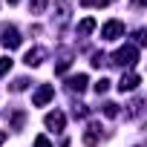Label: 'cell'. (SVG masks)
I'll use <instances>...</instances> for the list:
<instances>
[{"instance_id":"obj_1","label":"cell","mask_w":147,"mask_h":147,"mask_svg":"<svg viewBox=\"0 0 147 147\" xmlns=\"http://www.w3.org/2000/svg\"><path fill=\"white\" fill-rule=\"evenodd\" d=\"M136 61H138V49L136 46H124V49L115 52V63H121V66H133Z\"/></svg>"},{"instance_id":"obj_2","label":"cell","mask_w":147,"mask_h":147,"mask_svg":"<svg viewBox=\"0 0 147 147\" xmlns=\"http://www.w3.org/2000/svg\"><path fill=\"white\" fill-rule=\"evenodd\" d=\"M118 35H124V23L121 20H107L104 29H101V38L104 40H115Z\"/></svg>"},{"instance_id":"obj_3","label":"cell","mask_w":147,"mask_h":147,"mask_svg":"<svg viewBox=\"0 0 147 147\" xmlns=\"http://www.w3.org/2000/svg\"><path fill=\"white\" fill-rule=\"evenodd\" d=\"M3 46L6 49H15V46H20V32L15 29V26H3Z\"/></svg>"},{"instance_id":"obj_4","label":"cell","mask_w":147,"mask_h":147,"mask_svg":"<svg viewBox=\"0 0 147 147\" xmlns=\"http://www.w3.org/2000/svg\"><path fill=\"white\" fill-rule=\"evenodd\" d=\"M138 84H141V78L136 75V72H130V75H121V81H118V90H121V92H133Z\"/></svg>"},{"instance_id":"obj_5","label":"cell","mask_w":147,"mask_h":147,"mask_svg":"<svg viewBox=\"0 0 147 147\" xmlns=\"http://www.w3.org/2000/svg\"><path fill=\"white\" fill-rule=\"evenodd\" d=\"M52 95H55V90H52L49 84H43V87H40L38 92H35V98H32V104H35V107H43V104H46V101H49Z\"/></svg>"},{"instance_id":"obj_6","label":"cell","mask_w":147,"mask_h":147,"mask_svg":"<svg viewBox=\"0 0 147 147\" xmlns=\"http://www.w3.org/2000/svg\"><path fill=\"white\" fill-rule=\"evenodd\" d=\"M43 55H46V52H43L40 46H35V49H29V52H26V66H38V63L43 61Z\"/></svg>"},{"instance_id":"obj_7","label":"cell","mask_w":147,"mask_h":147,"mask_svg":"<svg viewBox=\"0 0 147 147\" xmlns=\"http://www.w3.org/2000/svg\"><path fill=\"white\" fill-rule=\"evenodd\" d=\"M46 127L63 130V113H49V115H46Z\"/></svg>"},{"instance_id":"obj_8","label":"cell","mask_w":147,"mask_h":147,"mask_svg":"<svg viewBox=\"0 0 147 147\" xmlns=\"http://www.w3.org/2000/svg\"><path fill=\"white\" fill-rule=\"evenodd\" d=\"M84 87H87V75H75V78H69V90L72 92H84Z\"/></svg>"},{"instance_id":"obj_9","label":"cell","mask_w":147,"mask_h":147,"mask_svg":"<svg viewBox=\"0 0 147 147\" xmlns=\"http://www.w3.org/2000/svg\"><path fill=\"white\" fill-rule=\"evenodd\" d=\"M92 29H95V20H92V18H87V20H81L78 35H87V32H92Z\"/></svg>"},{"instance_id":"obj_10","label":"cell","mask_w":147,"mask_h":147,"mask_svg":"<svg viewBox=\"0 0 147 147\" xmlns=\"http://www.w3.org/2000/svg\"><path fill=\"white\" fill-rule=\"evenodd\" d=\"M29 6H32V12H35V15H40V12L46 9V0H29Z\"/></svg>"},{"instance_id":"obj_11","label":"cell","mask_w":147,"mask_h":147,"mask_svg":"<svg viewBox=\"0 0 147 147\" xmlns=\"http://www.w3.org/2000/svg\"><path fill=\"white\" fill-rule=\"evenodd\" d=\"M107 90H110V81H107V78H101V81L95 84V92H107Z\"/></svg>"},{"instance_id":"obj_12","label":"cell","mask_w":147,"mask_h":147,"mask_svg":"<svg viewBox=\"0 0 147 147\" xmlns=\"http://www.w3.org/2000/svg\"><path fill=\"white\" fill-rule=\"evenodd\" d=\"M12 69V58H0V72H9Z\"/></svg>"},{"instance_id":"obj_13","label":"cell","mask_w":147,"mask_h":147,"mask_svg":"<svg viewBox=\"0 0 147 147\" xmlns=\"http://www.w3.org/2000/svg\"><path fill=\"white\" fill-rule=\"evenodd\" d=\"M84 6H107V0H81Z\"/></svg>"},{"instance_id":"obj_14","label":"cell","mask_w":147,"mask_h":147,"mask_svg":"<svg viewBox=\"0 0 147 147\" xmlns=\"http://www.w3.org/2000/svg\"><path fill=\"white\" fill-rule=\"evenodd\" d=\"M35 147H52V144H49V138H43V136H40V138L35 141Z\"/></svg>"},{"instance_id":"obj_15","label":"cell","mask_w":147,"mask_h":147,"mask_svg":"<svg viewBox=\"0 0 147 147\" xmlns=\"http://www.w3.org/2000/svg\"><path fill=\"white\" fill-rule=\"evenodd\" d=\"M3 141H6V133H0V144H3Z\"/></svg>"},{"instance_id":"obj_16","label":"cell","mask_w":147,"mask_h":147,"mask_svg":"<svg viewBox=\"0 0 147 147\" xmlns=\"http://www.w3.org/2000/svg\"><path fill=\"white\" fill-rule=\"evenodd\" d=\"M9 3H18V0H9Z\"/></svg>"}]
</instances>
